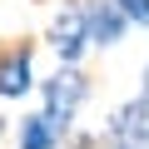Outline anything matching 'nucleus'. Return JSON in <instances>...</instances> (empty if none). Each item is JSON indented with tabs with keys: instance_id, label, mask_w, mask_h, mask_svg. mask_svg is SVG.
<instances>
[{
	"instance_id": "0eeeda50",
	"label": "nucleus",
	"mask_w": 149,
	"mask_h": 149,
	"mask_svg": "<svg viewBox=\"0 0 149 149\" xmlns=\"http://www.w3.org/2000/svg\"><path fill=\"white\" fill-rule=\"evenodd\" d=\"M0 139H5V119H0Z\"/></svg>"
},
{
	"instance_id": "7ed1b4c3",
	"label": "nucleus",
	"mask_w": 149,
	"mask_h": 149,
	"mask_svg": "<svg viewBox=\"0 0 149 149\" xmlns=\"http://www.w3.org/2000/svg\"><path fill=\"white\" fill-rule=\"evenodd\" d=\"M80 10H85V30H90V45L109 50L124 40L129 30V15L119 10V0H80Z\"/></svg>"
},
{
	"instance_id": "f257e3e1",
	"label": "nucleus",
	"mask_w": 149,
	"mask_h": 149,
	"mask_svg": "<svg viewBox=\"0 0 149 149\" xmlns=\"http://www.w3.org/2000/svg\"><path fill=\"white\" fill-rule=\"evenodd\" d=\"M40 95H45V114H50V124L70 139V129H74V109L90 100L85 70H80V65H60L50 80H40Z\"/></svg>"
},
{
	"instance_id": "20e7f679",
	"label": "nucleus",
	"mask_w": 149,
	"mask_h": 149,
	"mask_svg": "<svg viewBox=\"0 0 149 149\" xmlns=\"http://www.w3.org/2000/svg\"><path fill=\"white\" fill-rule=\"evenodd\" d=\"M35 90V65H30V45H15L0 55V100H25Z\"/></svg>"
},
{
	"instance_id": "f03ea898",
	"label": "nucleus",
	"mask_w": 149,
	"mask_h": 149,
	"mask_svg": "<svg viewBox=\"0 0 149 149\" xmlns=\"http://www.w3.org/2000/svg\"><path fill=\"white\" fill-rule=\"evenodd\" d=\"M50 45L60 55V65H80L85 50H90V30H85V10H80V0H65L55 25H50Z\"/></svg>"
},
{
	"instance_id": "39448f33",
	"label": "nucleus",
	"mask_w": 149,
	"mask_h": 149,
	"mask_svg": "<svg viewBox=\"0 0 149 149\" xmlns=\"http://www.w3.org/2000/svg\"><path fill=\"white\" fill-rule=\"evenodd\" d=\"M60 144H65V134L50 124L45 109H40V114H25L20 129H15V149H60Z\"/></svg>"
},
{
	"instance_id": "423d86ee",
	"label": "nucleus",
	"mask_w": 149,
	"mask_h": 149,
	"mask_svg": "<svg viewBox=\"0 0 149 149\" xmlns=\"http://www.w3.org/2000/svg\"><path fill=\"white\" fill-rule=\"evenodd\" d=\"M119 10L129 15V25H139V30H149V0H119Z\"/></svg>"
}]
</instances>
